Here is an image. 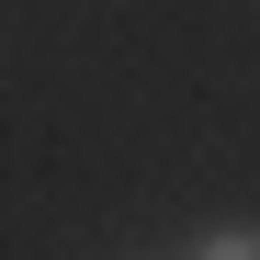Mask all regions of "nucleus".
Wrapping results in <instances>:
<instances>
[{"label":"nucleus","mask_w":260,"mask_h":260,"mask_svg":"<svg viewBox=\"0 0 260 260\" xmlns=\"http://www.w3.org/2000/svg\"><path fill=\"white\" fill-rule=\"evenodd\" d=\"M204 260H260V238H249V226H226V238H204Z\"/></svg>","instance_id":"f257e3e1"}]
</instances>
